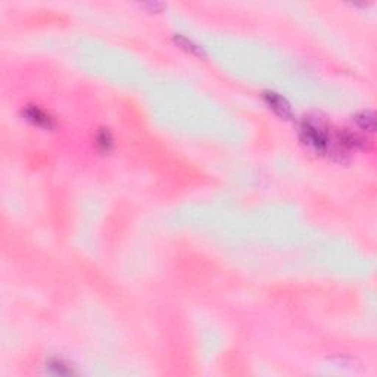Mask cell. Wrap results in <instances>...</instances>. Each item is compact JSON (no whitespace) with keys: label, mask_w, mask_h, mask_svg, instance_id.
Wrapping results in <instances>:
<instances>
[{"label":"cell","mask_w":377,"mask_h":377,"mask_svg":"<svg viewBox=\"0 0 377 377\" xmlns=\"http://www.w3.org/2000/svg\"><path fill=\"white\" fill-rule=\"evenodd\" d=\"M301 139L302 142L315 152H326L329 148V137L326 131L311 121H304L301 126Z\"/></svg>","instance_id":"obj_1"},{"label":"cell","mask_w":377,"mask_h":377,"mask_svg":"<svg viewBox=\"0 0 377 377\" xmlns=\"http://www.w3.org/2000/svg\"><path fill=\"white\" fill-rule=\"evenodd\" d=\"M264 99L267 102V105L277 114L280 115L282 118H286L289 120L292 117V108L289 105V102L282 97L279 93H274V92H267L264 94Z\"/></svg>","instance_id":"obj_2"},{"label":"cell","mask_w":377,"mask_h":377,"mask_svg":"<svg viewBox=\"0 0 377 377\" xmlns=\"http://www.w3.org/2000/svg\"><path fill=\"white\" fill-rule=\"evenodd\" d=\"M24 115L27 117L28 121H31L32 124H35V126L43 127V128H52V127H53V120H52L44 111H41V109L37 108V106H28V108H25Z\"/></svg>","instance_id":"obj_3"},{"label":"cell","mask_w":377,"mask_h":377,"mask_svg":"<svg viewBox=\"0 0 377 377\" xmlns=\"http://www.w3.org/2000/svg\"><path fill=\"white\" fill-rule=\"evenodd\" d=\"M355 121L358 127L364 131H373L375 130V115L370 111H364L355 117Z\"/></svg>","instance_id":"obj_4"},{"label":"cell","mask_w":377,"mask_h":377,"mask_svg":"<svg viewBox=\"0 0 377 377\" xmlns=\"http://www.w3.org/2000/svg\"><path fill=\"white\" fill-rule=\"evenodd\" d=\"M176 43H179L183 49H186L188 52L190 53H194V55H197V56H203V52H202V49L197 46V44H194L191 40H188L186 37H183V35H176Z\"/></svg>","instance_id":"obj_5"},{"label":"cell","mask_w":377,"mask_h":377,"mask_svg":"<svg viewBox=\"0 0 377 377\" xmlns=\"http://www.w3.org/2000/svg\"><path fill=\"white\" fill-rule=\"evenodd\" d=\"M49 367H50L56 375H71V373H72V370H71L66 364H63L62 361H58V360L52 361Z\"/></svg>","instance_id":"obj_6"},{"label":"cell","mask_w":377,"mask_h":377,"mask_svg":"<svg viewBox=\"0 0 377 377\" xmlns=\"http://www.w3.org/2000/svg\"><path fill=\"white\" fill-rule=\"evenodd\" d=\"M97 145L103 149V151H108L112 145V140H111V136L108 131H102L99 136H97Z\"/></svg>","instance_id":"obj_7"}]
</instances>
